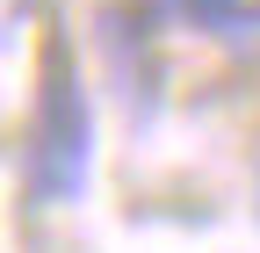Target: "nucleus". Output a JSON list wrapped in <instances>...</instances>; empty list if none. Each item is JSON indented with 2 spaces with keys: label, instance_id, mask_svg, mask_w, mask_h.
Wrapping results in <instances>:
<instances>
[{
  "label": "nucleus",
  "instance_id": "obj_1",
  "mask_svg": "<svg viewBox=\"0 0 260 253\" xmlns=\"http://www.w3.org/2000/svg\"><path fill=\"white\" fill-rule=\"evenodd\" d=\"M87 160H94V109L87 87L65 58V37L44 44V87H37V123H29V188L37 203L65 210L87 188Z\"/></svg>",
  "mask_w": 260,
  "mask_h": 253
},
{
  "label": "nucleus",
  "instance_id": "obj_2",
  "mask_svg": "<svg viewBox=\"0 0 260 253\" xmlns=\"http://www.w3.org/2000/svg\"><path fill=\"white\" fill-rule=\"evenodd\" d=\"M174 15L210 44H253L260 37V0H174Z\"/></svg>",
  "mask_w": 260,
  "mask_h": 253
}]
</instances>
